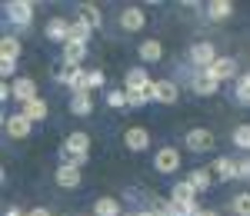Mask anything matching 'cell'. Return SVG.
<instances>
[{
	"instance_id": "obj_35",
	"label": "cell",
	"mask_w": 250,
	"mask_h": 216,
	"mask_svg": "<svg viewBox=\"0 0 250 216\" xmlns=\"http://www.w3.org/2000/svg\"><path fill=\"white\" fill-rule=\"evenodd\" d=\"M107 77H104V70H90L87 73V90H97V87H104Z\"/></svg>"
},
{
	"instance_id": "obj_17",
	"label": "cell",
	"mask_w": 250,
	"mask_h": 216,
	"mask_svg": "<svg viewBox=\"0 0 250 216\" xmlns=\"http://www.w3.org/2000/svg\"><path fill=\"white\" fill-rule=\"evenodd\" d=\"M210 173H213V180H237V166H233V160L230 157H217L210 163Z\"/></svg>"
},
{
	"instance_id": "obj_8",
	"label": "cell",
	"mask_w": 250,
	"mask_h": 216,
	"mask_svg": "<svg viewBox=\"0 0 250 216\" xmlns=\"http://www.w3.org/2000/svg\"><path fill=\"white\" fill-rule=\"evenodd\" d=\"M150 87H154V80L144 67H134L124 73V90H150Z\"/></svg>"
},
{
	"instance_id": "obj_5",
	"label": "cell",
	"mask_w": 250,
	"mask_h": 216,
	"mask_svg": "<svg viewBox=\"0 0 250 216\" xmlns=\"http://www.w3.org/2000/svg\"><path fill=\"white\" fill-rule=\"evenodd\" d=\"M154 166L160 173H173V170H180V150L177 146H160L154 153Z\"/></svg>"
},
{
	"instance_id": "obj_25",
	"label": "cell",
	"mask_w": 250,
	"mask_h": 216,
	"mask_svg": "<svg viewBox=\"0 0 250 216\" xmlns=\"http://www.w3.org/2000/svg\"><path fill=\"white\" fill-rule=\"evenodd\" d=\"M94 216H124V213H120V203L114 197H100L94 203Z\"/></svg>"
},
{
	"instance_id": "obj_4",
	"label": "cell",
	"mask_w": 250,
	"mask_h": 216,
	"mask_svg": "<svg viewBox=\"0 0 250 216\" xmlns=\"http://www.w3.org/2000/svg\"><path fill=\"white\" fill-rule=\"evenodd\" d=\"M184 140H187V150H190V153H207V150L213 146V133L207 130V126H193Z\"/></svg>"
},
{
	"instance_id": "obj_21",
	"label": "cell",
	"mask_w": 250,
	"mask_h": 216,
	"mask_svg": "<svg viewBox=\"0 0 250 216\" xmlns=\"http://www.w3.org/2000/svg\"><path fill=\"white\" fill-rule=\"evenodd\" d=\"M170 199H173V203H190V199H197V190H193V183H190V180H180V183H173Z\"/></svg>"
},
{
	"instance_id": "obj_13",
	"label": "cell",
	"mask_w": 250,
	"mask_h": 216,
	"mask_svg": "<svg viewBox=\"0 0 250 216\" xmlns=\"http://www.w3.org/2000/svg\"><path fill=\"white\" fill-rule=\"evenodd\" d=\"M144 23H147V17H144V10H140V7H127V10L120 14V27H124L127 34L144 30Z\"/></svg>"
},
{
	"instance_id": "obj_2",
	"label": "cell",
	"mask_w": 250,
	"mask_h": 216,
	"mask_svg": "<svg viewBox=\"0 0 250 216\" xmlns=\"http://www.w3.org/2000/svg\"><path fill=\"white\" fill-rule=\"evenodd\" d=\"M3 10H7V20H10L14 27H27V23L34 20V3H30V0H7Z\"/></svg>"
},
{
	"instance_id": "obj_31",
	"label": "cell",
	"mask_w": 250,
	"mask_h": 216,
	"mask_svg": "<svg viewBox=\"0 0 250 216\" xmlns=\"http://www.w3.org/2000/svg\"><path fill=\"white\" fill-rule=\"evenodd\" d=\"M233 213L237 216H250V193H240V197H233Z\"/></svg>"
},
{
	"instance_id": "obj_41",
	"label": "cell",
	"mask_w": 250,
	"mask_h": 216,
	"mask_svg": "<svg viewBox=\"0 0 250 216\" xmlns=\"http://www.w3.org/2000/svg\"><path fill=\"white\" fill-rule=\"evenodd\" d=\"M137 216H157V213H150V210H140V213H137Z\"/></svg>"
},
{
	"instance_id": "obj_20",
	"label": "cell",
	"mask_w": 250,
	"mask_h": 216,
	"mask_svg": "<svg viewBox=\"0 0 250 216\" xmlns=\"http://www.w3.org/2000/svg\"><path fill=\"white\" fill-rule=\"evenodd\" d=\"M193 183V190L197 193H207V186L213 183V173H210V166H197V170H190V177H187Z\"/></svg>"
},
{
	"instance_id": "obj_42",
	"label": "cell",
	"mask_w": 250,
	"mask_h": 216,
	"mask_svg": "<svg viewBox=\"0 0 250 216\" xmlns=\"http://www.w3.org/2000/svg\"><path fill=\"white\" fill-rule=\"evenodd\" d=\"M127 216H137V213H127Z\"/></svg>"
},
{
	"instance_id": "obj_34",
	"label": "cell",
	"mask_w": 250,
	"mask_h": 216,
	"mask_svg": "<svg viewBox=\"0 0 250 216\" xmlns=\"http://www.w3.org/2000/svg\"><path fill=\"white\" fill-rule=\"evenodd\" d=\"M107 103H110L114 110L127 107V90H110V93H107Z\"/></svg>"
},
{
	"instance_id": "obj_11",
	"label": "cell",
	"mask_w": 250,
	"mask_h": 216,
	"mask_svg": "<svg viewBox=\"0 0 250 216\" xmlns=\"http://www.w3.org/2000/svg\"><path fill=\"white\" fill-rule=\"evenodd\" d=\"M47 40L67 43V40H70V20L67 17H50L47 20Z\"/></svg>"
},
{
	"instance_id": "obj_26",
	"label": "cell",
	"mask_w": 250,
	"mask_h": 216,
	"mask_svg": "<svg viewBox=\"0 0 250 216\" xmlns=\"http://www.w3.org/2000/svg\"><path fill=\"white\" fill-rule=\"evenodd\" d=\"M87 73H90V70H83V67H70L67 87H70L74 93H83V90H87Z\"/></svg>"
},
{
	"instance_id": "obj_43",
	"label": "cell",
	"mask_w": 250,
	"mask_h": 216,
	"mask_svg": "<svg viewBox=\"0 0 250 216\" xmlns=\"http://www.w3.org/2000/svg\"><path fill=\"white\" fill-rule=\"evenodd\" d=\"M23 216H27V213H23Z\"/></svg>"
},
{
	"instance_id": "obj_36",
	"label": "cell",
	"mask_w": 250,
	"mask_h": 216,
	"mask_svg": "<svg viewBox=\"0 0 250 216\" xmlns=\"http://www.w3.org/2000/svg\"><path fill=\"white\" fill-rule=\"evenodd\" d=\"M233 166H237V180H250V157L233 160Z\"/></svg>"
},
{
	"instance_id": "obj_32",
	"label": "cell",
	"mask_w": 250,
	"mask_h": 216,
	"mask_svg": "<svg viewBox=\"0 0 250 216\" xmlns=\"http://www.w3.org/2000/svg\"><path fill=\"white\" fill-rule=\"evenodd\" d=\"M237 100L240 103H250V73L237 77Z\"/></svg>"
},
{
	"instance_id": "obj_16",
	"label": "cell",
	"mask_w": 250,
	"mask_h": 216,
	"mask_svg": "<svg viewBox=\"0 0 250 216\" xmlns=\"http://www.w3.org/2000/svg\"><path fill=\"white\" fill-rule=\"evenodd\" d=\"M14 97L20 100V107L30 103V100H37V83H34L30 77H17L14 80Z\"/></svg>"
},
{
	"instance_id": "obj_15",
	"label": "cell",
	"mask_w": 250,
	"mask_h": 216,
	"mask_svg": "<svg viewBox=\"0 0 250 216\" xmlns=\"http://www.w3.org/2000/svg\"><path fill=\"white\" fill-rule=\"evenodd\" d=\"M70 113H74V117H90V113H94V97H90V90L70 93Z\"/></svg>"
},
{
	"instance_id": "obj_27",
	"label": "cell",
	"mask_w": 250,
	"mask_h": 216,
	"mask_svg": "<svg viewBox=\"0 0 250 216\" xmlns=\"http://www.w3.org/2000/svg\"><path fill=\"white\" fill-rule=\"evenodd\" d=\"M90 30H94V27H90V23H87V20H70V40H77V43H87V40H90Z\"/></svg>"
},
{
	"instance_id": "obj_33",
	"label": "cell",
	"mask_w": 250,
	"mask_h": 216,
	"mask_svg": "<svg viewBox=\"0 0 250 216\" xmlns=\"http://www.w3.org/2000/svg\"><path fill=\"white\" fill-rule=\"evenodd\" d=\"M147 210H150V213H157V216H170V199H160V197H154Z\"/></svg>"
},
{
	"instance_id": "obj_28",
	"label": "cell",
	"mask_w": 250,
	"mask_h": 216,
	"mask_svg": "<svg viewBox=\"0 0 250 216\" xmlns=\"http://www.w3.org/2000/svg\"><path fill=\"white\" fill-rule=\"evenodd\" d=\"M80 20H87L94 30H100V23H104V14H100V7H97V3H83V7H80Z\"/></svg>"
},
{
	"instance_id": "obj_38",
	"label": "cell",
	"mask_w": 250,
	"mask_h": 216,
	"mask_svg": "<svg viewBox=\"0 0 250 216\" xmlns=\"http://www.w3.org/2000/svg\"><path fill=\"white\" fill-rule=\"evenodd\" d=\"M27 216H50V210H47V206H37V210H30Z\"/></svg>"
},
{
	"instance_id": "obj_10",
	"label": "cell",
	"mask_w": 250,
	"mask_h": 216,
	"mask_svg": "<svg viewBox=\"0 0 250 216\" xmlns=\"http://www.w3.org/2000/svg\"><path fill=\"white\" fill-rule=\"evenodd\" d=\"M3 126H7V133H10L14 140H27V137H30V126H34V123L23 117V113H10V117L3 120Z\"/></svg>"
},
{
	"instance_id": "obj_14",
	"label": "cell",
	"mask_w": 250,
	"mask_h": 216,
	"mask_svg": "<svg viewBox=\"0 0 250 216\" xmlns=\"http://www.w3.org/2000/svg\"><path fill=\"white\" fill-rule=\"evenodd\" d=\"M210 73L220 80V83H224V80H233V77H237V60H233V57H217L210 63Z\"/></svg>"
},
{
	"instance_id": "obj_29",
	"label": "cell",
	"mask_w": 250,
	"mask_h": 216,
	"mask_svg": "<svg viewBox=\"0 0 250 216\" xmlns=\"http://www.w3.org/2000/svg\"><path fill=\"white\" fill-rule=\"evenodd\" d=\"M233 146L244 150V153L250 150V123H240V126L233 130Z\"/></svg>"
},
{
	"instance_id": "obj_30",
	"label": "cell",
	"mask_w": 250,
	"mask_h": 216,
	"mask_svg": "<svg viewBox=\"0 0 250 216\" xmlns=\"http://www.w3.org/2000/svg\"><path fill=\"white\" fill-rule=\"evenodd\" d=\"M154 100V90H127V107H144Z\"/></svg>"
},
{
	"instance_id": "obj_18",
	"label": "cell",
	"mask_w": 250,
	"mask_h": 216,
	"mask_svg": "<svg viewBox=\"0 0 250 216\" xmlns=\"http://www.w3.org/2000/svg\"><path fill=\"white\" fill-rule=\"evenodd\" d=\"M83 54H87V43H77V40H67L63 43V63H70V67H80V60H83Z\"/></svg>"
},
{
	"instance_id": "obj_6",
	"label": "cell",
	"mask_w": 250,
	"mask_h": 216,
	"mask_svg": "<svg viewBox=\"0 0 250 216\" xmlns=\"http://www.w3.org/2000/svg\"><path fill=\"white\" fill-rule=\"evenodd\" d=\"M217 90H220V80L213 77L210 70H197L193 73V93L197 97H213Z\"/></svg>"
},
{
	"instance_id": "obj_12",
	"label": "cell",
	"mask_w": 250,
	"mask_h": 216,
	"mask_svg": "<svg viewBox=\"0 0 250 216\" xmlns=\"http://www.w3.org/2000/svg\"><path fill=\"white\" fill-rule=\"evenodd\" d=\"M154 100L157 103H177V97H180V87L173 83V80H154Z\"/></svg>"
},
{
	"instance_id": "obj_1",
	"label": "cell",
	"mask_w": 250,
	"mask_h": 216,
	"mask_svg": "<svg viewBox=\"0 0 250 216\" xmlns=\"http://www.w3.org/2000/svg\"><path fill=\"white\" fill-rule=\"evenodd\" d=\"M87 153H90V137L83 133V130H74L70 137L63 140V146H60V157H63V163H83L87 160Z\"/></svg>"
},
{
	"instance_id": "obj_7",
	"label": "cell",
	"mask_w": 250,
	"mask_h": 216,
	"mask_svg": "<svg viewBox=\"0 0 250 216\" xmlns=\"http://www.w3.org/2000/svg\"><path fill=\"white\" fill-rule=\"evenodd\" d=\"M80 166L77 163H60L57 166V186H63V190H77L80 186Z\"/></svg>"
},
{
	"instance_id": "obj_9",
	"label": "cell",
	"mask_w": 250,
	"mask_h": 216,
	"mask_svg": "<svg viewBox=\"0 0 250 216\" xmlns=\"http://www.w3.org/2000/svg\"><path fill=\"white\" fill-rule=\"evenodd\" d=\"M124 143H127V150H134V153H144V150L150 146V133H147L144 126H127V133H124Z\"/></svg>"
},
{
	"instance_id": "obj_23",
	"label": "cell",
	"mask_w": 250,
	"mask_h": 216,
	"mask_svg": "<svg viewBox=\"0 0 250 216\" xmlns=\"http://www.w3.org/2000/svg\"><path fill=\"white\" fill-rule=\"evenodd\" d=\"M137 54H140V60H144V63H157V60L164 57V47H160V40H144Z\"/></svg>"
},
{
	"instance_id": "obj_37",
	"label": "cell",
	"mask_w": 250,
	"mask_h": 216,
	"mask_svg": "<svg viewBox=\"0 0 250 216\" xmlns=\"http://www.w3.org/2000/svg\"><path fill=\"white\" fill-rule=\"evenodd\" d=\"M0 73H3V77H14V73H17V63H14V60H0Z\"/></svg>"
},
{
	"instance_id": "obj_39",
	"label": "cell",
	"mask_w": 250,
	"mask_h": 216,
	"mask_svg": "<svg viewBox=\"0 0 250 216\" xmlns=\"http://www.w3.org/2000/svg\"><path fill=\"white\" fill-rule=\"evenodd\" d=\"M3 216H23V213H20L17 206H7V213H3Z\"/></svg>"
},
{
	"instance_id": "obj_24",
	"label": "cell",
	"mask_w": 250,
	"mask_h": 216,
	"mask_svg": "<svg viewBox=\"0 0 250 216\" xmlns=\"http://www.w3.org/2000/svg\"><path fill=\"white\" fill-rule=\"evenodd\" d=\"M230 14H233L230 0H210V3H207V17L210 20H227Z\"/></svg>"
},
{
	"instance_id": "obj_22",
	"label": "cell",
	"mask_w": 250,
	"mask_h": 216,
	"mask_svg": "<svg viewBox=\"0 0 250 216\" xmlns=\"http://www.w3.org/2000/svg\"><path fill=\"white\" fill-rule=\"evenodd\" d=\"M0 60H14V63L20 60V40L14 34H3L0 40Z\"/></svg>"
},
{
	"instance_id": "obj_19",
	"label": "cell",
	"mask_w": 250,
	"mask_h": 216,
	"mask_svg": "<svg viewBox=\"0 0 250 216\" xmlns=\"http://www.w3.org/2000/svg\"><path fill=\"white\" fill-rule=\"evenodd\" d=\"M20 113L30 120V123H37V120H47V100H30V103H23L20 107Z\"/></svg>"
},
{
	"instance_id": "obj_40",
	"label": "cell",
	"mask_w": 250,
	"mask_h": 216,
	"mask_svg": "<svg viewBox=\"0 0 250 216\" xmlns=\"http://www.w3.org/2000/svg\"><path fill=\"white\" fill-rule=\"evenodd\" d=\"M197 216H220V213H213V210H200Z\"/></svg>"
},
{
	"instance_id": "obj_3",
	"label": "cell",
	"mask_w": 250,
	"mask_h": 216,
	"mask_svg": "<svg viewBox=\"0 0 250 216\" xmlns=\"http://www.w3.org/2000/svg\"><path fill=\"white\" fill-rule=\"evenodd\" d=\"M213 60H217V47H213L210 40H197L190 47V63L197 70H210Z\"/></svg>"
}]
</instances>
